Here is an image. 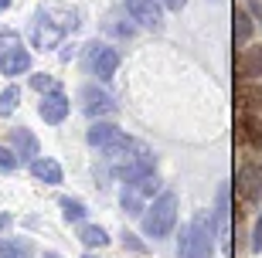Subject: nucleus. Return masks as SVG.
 <instances>
[{
    "label": "nucleus",
    "instance_id": "nucleus-1",
    "mask_svg": "<svg viewBox=\"0 0 262 258\" xmlns=\"http://www.w3.org/2000/svg\"><path fill=\"white\" fill-rule=\"evenodd\" d=\"M174 224H177V194L164 191L143 214V231L150 238H167L174 231Z\"/></svg>",
    "mask_w": 262,
    "mask_h": 258
},
{
    "label": "nucleus",
    "instance_id": "nucleus-2",
    "mask_svg": "<svg viewBox=\"0 0 262 258\" xmlns=\"http://www.w3.org/2000/svg\"><path fill=\"white\" fill-rule=\"evenodd\" d=\"M211 238H214L211 234V218H208V214H198V218L181 231L177 251H181V258H208L211 255Z\"/></svg>",
    "mask_w": 262,
    "mask_h": 258
},
{
    "label": "nucleus",
    "instance_id": "nucleus-3",
    "mask_svg": "<svg viewBox=\"0 0 262 258\" xmlns=\"http://www.w3.org/2000/svg\"><path fill=\"white\" fill-rule=\"evenodd\" d=\"M157 187H160L157 173H146L140 180H126V187H123V210L126 214H143L146 201L157 194Z\"/></svg>",
    "mask_w": 262,
    "mask_h": 258
},
{
    "label": "nucleus",
    "instance_id": "nucleus-4",
    "mask_svg": "<svg viewBox=\"0 0 262 258\" xmlns=\"http://www.w3.org/2000/svg\"><path fill=\"white\" fill-rule=\"evenodd\" d=\"M235 194H238V201L245 204H255L262 197V163H242L238 173H235Z\"/></svg>",
    "mask_w": 262,
    "mask_h": 258
},
{
    "label": "nucleus",
    "instance_id": "nucleus-5",
    "mask_svg": "<svg viewBox=\"0 0 262 258\" xmlns=\"http://www.w3.org/2000/svg\"><path fill=\"white\" fill-rule=\"evenodd\" d=\"M102 153H106V160H109V167H113V173L119 177V173L126 170L129 163H133V160H140V156H143V153H150V150H146L143 143H136V139H129V136H123L119 143L106 146Z\"/></svg>",
    "mask_w": 262,
    "mask_h": 258
},
{
    "label": "nucleus",
    "instance_id": "nucleus-6",
    "mask_svg": "<svg viewBox=\"0 0 262 258\" xmlns=\"http://www.w3.org/2000/svg\"><path fill=\"white\" fill-rule=\"evenodd\" d=\"M126 14L140 28H150V31L164 28V10H160L157 0H126Z\"/></svg>",
    "mask_w": 262,
    "mask_h": 258
},
{
    "label": "nucleus",
    "instance_id": "nucleus-7",
    "mask_svg": "<svg viewBox=\"0 0 262 258\" xmlns=\"http://www.w3.org/2000/svg\"><path fill=\"white\" fill-rule=\"evenodd\" d=\"M89 68H92V75H99L102 82L113 78L116 68H119V51L106 48V44H89Z\"/></svg>",
    "mask_w": 262,
    "mask_h": 258
},
{
    "label": "nucleus",
    "instance_id": "nucleus-8",
    "mask_svg": "<svg viewBox=\"0 0 262 258\" xmlns=\"http://www.w3.org/2000/svg\"><path fill=\"white\" fill-rule=\"evenodd\" d=\"M235 72H238V82H262V44L238 48Z\"/></svg>",
    "mask_w": 262,
    "mask_h": 258
},
{
    "label": "nucleus",
    "instance_id": "nucleus-9",
    "mask_svg": "<svg viewBox=\"0 0 262 258\" xmlns=\"http://www.w3.org/2000/svg\"><path fill=\"white\" fill-rule=\"evenodd\" d=\"M235 112L262 115V82H238V88H235Z\"/></svg>",
    "mask_w": 262,
    "mask_h": 258
},
{
    "label": "nucleus",
    "instance_id": "nucleus-10",
    "mask_svg": "<svg viewBox=\"0 0 262 258\" xmlns=\"http://www.w3.org/2000/svg\"><path fill=\"white\" fill-rule=\"evenodd\" d=\"M235 136L238 143L249 146V150H262V115H235Z\"/></svg>",
    "mask_w": 262,
    "mask_h": 258
},
{
    "label": "nucleus",
    "instance_id": "nucleus-11",
    "mask_svg": "<svg viewBox=\"0 0 262 258\" xmlns=\"http://www.w3.org/2000/svg\"><path fill=\"white\" fill-rule=\"evenodd\" d=\"M61 34H65V28L55 24L51 17H45V14H41V17L34 20V28H31V41H34V48H41V51L55 48V44L61 41Z\"/></svg>",
    "mask_w": 262,
    "mask_h": 258
},
{
    "label": "nucleus",
    "instance_id": "nucleus-12",
    "mask_svg": "<svg viewBox=\"0 0 262 258\" xmlns=\"http://www.w3.org/2000/svg\"><path fill=\"white\" fill-rule=\"evenodd\" d=\"M38 112H41V119H45V123L58 126L61 119H65V115H68V96H65V92H61V88H51L48 96L41 99Z\"/></svg>",
    "mask_w": 262,
    "mask_h": 258
},
{
    "label": "nucleus",
    "instance_id": "nucleus-13",
    "mask_svg": "<svg viewBox=\"0 0 262 258\" xmlns=\"http://www.w3.org/2000/svg\"><path fill=\"white\" fill-rule=\"evenodd\" d=\"M28 68H31V55H28L24 44H14V48H7L0 55V72H4V75L17 78V75H24Z\"/></svg>",
    "mask_w": 262,
    "mask_h": 258
},
{
    "label": "nucleus",
    "instance_id": "nucleus-14",
    "mask_svg": "<svg viewBox=\"0 0 262 258\" xmlns=\"http://www.w3.org/2000/svg\"><path fill=\"white\" fill-rule=\"evenodd\" d=\"M85 139H89V146L106 150V146H113V143L123 139V129L113 126V123H92V126H89V133H85Z\"/></svg>",
    "mask_w": 262,
    "mask_h": 258
},
{
    "label": "nucleus",
    "instance_id": "nucleus-15",
    "mask_svg": "<svg viewBox=\"0 0 262 258\" xmlns=\"http://www.w3.org/2000/svg\"><path fill=\"white\" fill-rule=\"evenodd\" d=\"M82 109L89 115H109V112H116V102L106 92H99V88H85L82 92Z\"/></svg>",
    "mask_w": 262,
    "mask_h": 258
},
{
    "label": "nucleus",
    "instance_id": "nucleus-16",
    "mask_svg": "<svg viewBox=\"0 0 262 258\" xmlns=\"http://www.w3.org/2000/svg\"><path fill=\"white\" fill-rule=\"evenodd\" d=\"M31 173L45 183H61V167L51 160V156H34V160H31Z\"/></svg>",
    "mask_w": 262,
    "mask_h": 258
},
{
    "label": "nucleus",
    "instance_id": "nucleus-17",
    "mask_svg": "<svg viewBox=\"0 0 262 258\" xmlns=\"http://www.w3.org/2000/svg\"><path fill=\"white\" fill-rule=\"evenodd\" d=\"M235 24H232V38H235V48H245V41L252 38V17H249V10L235 7Z\"/></svg>",
    "mask_w": 262,
    "mask_h": 258
},
{
    "label": "nucleus",
    "instance_id": "nucleus-18",
    "mask_svg": "<svg viewBox=\"0 0 262 258\" xmlns=\"http://www.w3.org/2000/svg\"><path fill=\"white\" fill-rule=\"evenodd\" d=\"M14 146H17V160H34L38 156V139L31 129H14Z\"/></svg>",
    "mask_w": 262,
    "mask_h": 258
},
{
    "label": "nucleus",
    "instance_id": "nucleus-19",
    "mask_svg": "<svg viewBox=\"0 0 262 258\" xmlns=\"http://www.w3.org/2000/svg\"><path fill=\"white\" fill-rule=\"evenodd\" d=\"M146 173H154V153H143L140 160H133L126 170L119 173V180H123V183H126V180H140V177H146Z\"/></svg>",
    "mask_w": 262,
    "mask_h": 258
},
{
    "label": "nucleus",
    "instance_id": "nucleus-20",
    "mask_svg": "<svg viewBox=\"0 0 262 258\" xmlns=\"http://www.w3.org/2000/svg\"><path fill=\"white\" fill-rule=\"evenodd\" d=\"M78 238H82V245H89V248H96V245L102 248V245L109 241V234L102 228H96V224H85V228L78 231Z\"/></svg>",
    "mask_w": 262,
    "mask_h": 258
},
{
    "label": "nucleus",
    "instance_id": "nucleus-21",
    "mask_svg": "<svg viewBox=\"0 0 262 258\" xmlns=\"http://www.w3.org/2000/svg\"><path fill=\"white\" fill-rule=\"evenodd\" d=\"M17 102H20V88L17 85H7L4 92H0V115L7 119V115L17 109Z\"/></svg>",
    "mask_w": 262,
    "mask_h": 258
},
{
    "label": "nucleus",
    "instance_id": "nucleus-22",
    "mask_svg": "<svg viewBox=\"0 0 262 258\" xmlns=\"http://www.w3.org/2000/svg\"><path fill=\"white\" fill-rule=\"evenodd\" d=\"M61 210H65L68 221H82L85 218V204L75 201V197H61Z\"/></svg>",
    "mask_w": 262,
    "mask_h": 258
},
{
    "label": "nucleus",
    "instance_id": "nucleus-23",
    "mask_svg": "<svg viewBox=\"0 0 262 258\" xmlns=\"http://www.w3.org/2000/svg\"><path fill=\"white\" fill-rule=\"evenodd\" d=\"M0 258H28L24 241H0Z\"/></svg>",
    "mask_w": 262,
    "mask_h": 258
},
{
    "label": "nucleus",
    "instance_id": "nucleus-24",
    "mask_svg": "<svg viewBox=\"0 0 262 258\" xmlns=\"http://www.w3.org/2000/svg\"><path fill=\"white\" fill-rule=\"evenodd\" d=\"M31 85L38 88V92H51V88H55V78L41 72V75H31Z\"/></svg>",
    "mask_w": 262,
    "mask_h": 258
},
{
    "label": "nucleus",
    "instance_id": "nucleus-25",
    "mask_svg": "<svg viewBox=\"0 0 262 258\" xmlns=\"http://www.w3.org/2000/svg\"><path fill=\"white\" fill-rule=\"evenodd\" d=\"M17 153H10V150H4V146H0V167H4V170H14V167H17Z\"/></svg>",
    "mask_w": 262,
    "mask_h": 258
},
{
    "label": "nucleus",
    "instance_id": "nucleus-26",
    "mask_svg": "<svg viewBox=\"0 0 262 258\" xmlns=\"http://www.w3.org/2000/svg\"><path fill=\"white\" fill-rule=\"evenodd\" d=\"M14 44H20L17 34H10V31H0V55H4L7 48H14Z\"/></svg>",
    "mask_w": 262,
    "mask_h": 258
},
{
    "label": "nucleus",
    "instance_id": "nucleus-27",
    "mask_svg": "<svg viewBox=\"0 0 262 258\" xmlns=\"http://www.w3.org/2000/svg\"><path fill=\"white\" fill-rule=\"evenodd\" d=\"M252 251H262V214L255 221V231H252Z\"/></svg>",
    "mask_w": 262,
    "mask_h": 258
},
{
    "label": "nucleus",
    "instance_id": "nucleus-28",
    "mask_svg": "<svg viewBox=\"0 0 262 258\" xmlns=\"http://www.w3.org/2000/svg\"><path fill=\"white\" fill-rule=\"evenodd\" d=\"M123 245H129V248H136V251H143V245H140L133 234H123Z\"/></svg>",
    "mask_w": 262,
    "mask_h": 258
},
{
    "label": "nucleus",
    "instance_id": "nucleus-29",
    "mask_svg": "<svg viewBox=\"0 0 262 258\" xmlns=\"http://www.w3.org/2000/svg\"><path fill=\"white\" fill-rule=\"evenodd\" d=\"M184 4H187V0H164V7H167V10H181Z\"/></svg>",
    "mask_w": 262,
    "mask_h": 258
},
{
    "label": "nucleus",
    "instance_id": "nucleus-30",
    "mask_svg": "<svg viewBox=\"0 0 262 258\" xmlns=\"http://www.w3.org/2000/svg\"><path fill=\"white\" fill-rule=\"evenodd\" d=\"M7 224H10V214H0V231L7 228Z\"/></svg>",
    "mask_w": 262,
    "mask_h": 258
},
{
    "label": "nucleus",
    "instance_id": "nucleus-31",
    "mask_svg": "<svg viewBox=\"0 0 262 258\" xmlns=\"http://www.w3.org/2000/svg\"><path fill=\"white\" fill-rule=\"evenodd\" d=\"M10 7V0H0V10H7Z\"/></svg>",
    "mask_w": 262,
    "mask_h": 258
},
{
    "label": "nucleus",
    "instance_id": "nucleus-32",
    "mask_svg": "<svg viewBox=\"0 0 262 258\" xmlns=\"http://www.w3.org/2000/svg\"><path fill=\"white\" fill-rule=\"evenodd\" d=\"M45 258H58V255H55V251H48V255H45Z\"/></svg>",
    "mask_w": 262,
    "mask_h": 258
},
{
    "label": "nucleus",
    "instance_id": "nucleus-33",
    "mask_svg": "<svg viewBox=\"0 0 262 258\" xmlns=\"http://www.w3.org/2000/svg\"><path fill=\"white\" fill-rule=\"evenodd\" d=\"M85 258H96V255H85Z\"/></svg>",
    "mask_w": 262,
    "mask_h": 258
}]
</instances>
